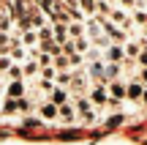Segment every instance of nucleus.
<instances>
[{
	"mask_svg": "<svg viewBox=\"0 0 147 145\" xmlns=\"http://www.w3.org/2000/svg\"><path fill=\"white\" fill-rule=\"evenodd\" d=\"M101 27H104V36L109 38L112 44H123L128 38V33L123 30V27H117V25H112V22H106V19H101Z\"/></svg>",
	"mask_w": 147,
	"mask_h": 145,
	"instance_id": "obj_1",
	"label": "nucleus"
},
{
	"mask_svg": "<svg viewBox=\"0 0 147 145\" xmlns=\"http://www.w3.org/2000/svg\"><path fill=\"white\" fill-rule=\"evenodd\" d=\"M104 60L106 63H123V60H125V49H123L120 44H109L106 52H104Z\"/></svg>",
	"mask_w": 147,
	"mask_h": 145,
	"instance_id": "obj_2",
	"label": "nucleus"
},
{
	"mask_svg": "<svg viewBox=\"0 0 147 145\" xmlns=\"http://www.w3.org/2000/svg\"><path fill=\"white\" fill-rule=\"evenodd\" d=\"M109 19H112V25L123 27V30L128 33V27H131V19H128V14H125V11H120V8H112V11H109Z\"/></svg>",
	"mask_w": 147,
	"mask_h": 145,
	"instance_id": "obj_3",
	"label": "nucleus"
},
{
	"mask_svg": "<svg viewBox=\"0 0 147 145\" xmlns=\"http://www.w3.org/2000/svg\"><path fill=\"white\" fill-rule=\"evenodd\" d=\"M49 101L55 104V107H63V104H68V91L65 88H52V93H49Z\"/></svg>",
	"mask_w": 147,
	"mask_h": 145,
	"instance_id": "obj_4",
	"label": "nucleus"
},
{
	"mask_svg": "<svg viewBox=\"0 0 147 145\" xmlns=\"http://www.w3.org/2000/svg\"><path fill=\"white\" fill-rule=\"evenodd\" d=\"M8 58L14 60V63H25V60H27V49L22 47L19 41H16V44H11V49H8Z\"/></svg>",
	"mask_w": 147,
	"mask_h": 145,
	"instance_id": "obj_5",
	"label": "nucleus"
},
{
	"mask_svg": "<svg viewBox=\"0 0 147 145\" xmlns=\"http://www.w3.org/2000/svg\"><path fill=\"white\" fill-rule=\"evenodd\" d=\"M5 96H8V99H22V96H25V85H22V80H11L8 88H5Z\"/></svg>",
	"mask_w": 147,
	"mask_h": 145,
	"instance_id": "obj_6",
	"label": "nucleus"
},
{
	"mask_svg": "<svg viewBox=\"0 0 147 145\" xmlns=\"http://www.w3.org/2000/svg\"><path fill=\"white\" fill-rule=\"evenodd\" d=\"M57 120H63V123H74V120H76V110H74L71 104L57 107Z\"/></svg>",
	"mask_w": 147,
	"mask_h": 145,
	"instance_id": "obj_7",
	"label": "nucleus"
},
{
	"mask_svg": "<svg viewBox=\"0 0 147 145\" xmlns=\"http://www.w3.org/2000/svg\"><path fill=\"white\" fill-rule=\"evenodd\" d=\"M106 91L104 88H93V91H90V104H93V107H104L106 104Z\"/></svg>",
	"mask_w": 147,
	"mask_h": 145,
	"instance_id": "obj_8",
	"label": "nucleus"
},
{
	"mask_svg": "<svg viewBox=\"0 0 147 145\" xmlns=\"http://www.w3.org/2000/svg\"><path fill=\"white\" fill-rule=\"evenodd\" d=\"M38 112H41L44 120H57V107H55L52 101H44L41 107H38Z\"/></svg>",
	"mask_w": 147,
	"mask_h": 145,
	"instance_id": "obj_9",
	"label": "nucleus"
},
{
	"mask_svg": "<svg viewBox=\"0 0 147 145\" xmlns=\"http://www.w3.org/2000/svg\"><path fill=\"white\" fill-rule=\"evenodd\" d=\"M0 112H3V115H14V112H19V101L5 96L3 101H0Z\"/></svg>",
	"mask_w": 147,
	"mask_h": 145,
	"instance_id": "obj_10",
	"label": "nucleus"
},
{
	"mask_svg": "<svg viewBox=\"0 0 147 145\" xmlns=\"http://www.w3.org/2000/svg\"><path fill=\"white\" fill-rule=\"evenodd\" d=\"M38 71H41V66H38L36 58H27L25 63H22V74H25V77H36Z\"/></svg>",
	"mask_w": 147,
	"mask_h": 145,
	"instance_id": "obj_11",
	"label": "nucleus"
},
{
	"mask_svg": "<svg viewBox=\"0 0 147 145\" xmlns=\"http://www.w3.org/2000/svg\"><path fill=\"white\" fill-rule=\"evenodd\" d=\"M84 88H87L84 74H71V91L74 93H84Z\"/></svg>",
	"mask_w": 147,
	"mask_h": 145,
	"instance_id": "obj_12",
	"label": "nucleus"
},
{
	"mask_svg": "<svg viewBox=\"0 0 147 145\" xmlns=\"http://www.w3.org/2000/svg\"><path fill=\"white\" fill-rule=\"evenodd\" d=\"M84 36V22H68V38H82Z\"/></svg>",
	"mask_w": 147,
	"mask_h": 145,
	"instance_id": "obj_13",
	"label": "nucleus"
},
{
	"mask_svg": "<svg viewBox=\"0 0 147 145\" xmlns=\"http://www.w3.org/2000/svg\"><path fill=\"white\" fill-rule=\"evenodd\" d=\"M142 93H144V91H142V85H136V82H131V85L125 88V96H128V99H134V101H139V99H142Z\"/></svg>",
	"mask_w": 147,
	"mask_h": 145,
	"instance_id": "obj_14",
	"label": "nucleus"
},
{
	"mask_svg": "<svg viewBox=\"0 0 147 145\" xmlns=\"http://www.w3.org/2000/svg\"><path fill=\"white\" fill-rule=\"evenodd\" d=\"M120 77V63H109L104 69V80H117Z\"/></svg>",
	"mask_w": 147,
	"mask_h": 145,
	"instance_id": "obj_15",
	"label": "nucleus"
},
{
	"mask_svg": "<svg viewBox=\"0 0 147 145\" xmlns=\"http://www.w3.org/2000/svg\"><path fill=\"white\" fill-rule=\"evenodd\" d=\"M11 27H14V22H11V14L0 11V33H11Z\"/></svg>",
	"mask_w": 147,
	"mask_h": 145,
	"instance_id": "obj_16",
	"label": "nucleus"
},
{
	"mask_svg": "<svg viewBox=\"0 0 147 145\" xmlns=\"http://www.w3.org/2000/svg\"><path fill=\"white\" fill-rule=\"evenodd\" d=\"M90 77L104 80V63H101V60H90Z\"/></svg>",
	"mask_w": 147,
	"mask_h": 145,
	"instance_id": "obj_17",
	"label": "nucleus"
},
{
	"mask_svg": "<svg viewBox=\"0 0 147 145\" xmlns=\"http://www.w3.org/2000/svg\"><path fill=\"white\" fill-rule=\"evenodd\" d=\"M55 77H57V69H55V66H44V69L38 71V80H52L55 82Z\"/></svg>",
	"mask_w": 147,
	"mask_h": 145,
	"instance_id": "obj_18",
	"label": "nucleus"
},
{
	"mask_svg": "<svg viewBox=\"0 0 147 145\" xmlns=\"http://www.w3.org/2000/svg\"><path fill=\"white\" fill-rule=\"evenodd\" d=\"M112 96H115V101H123V99H125V88L120 85V82H112Z\"/></svg>",
	"mask_w": 147,
	"mask_h": 145,
	"instance_id": "obj_19",
	"label": "nucleus"
},
{
	"mask_svg": "<svg viewBox=\"0 0 147 145\" xmlns=\"http://www.w3.org/2000/svg\"><path fill=\"white\" fill-rule=\"evenodd\" d=\"M71 44H74V49H76L79 55H82V52H87V49H90V41H87L84 36H82V38H74Z\"/></svg>",
	"mask_w": 147,
	"mask_h": 145,
	"instance_id": "obj_20",
	"label": "nucleus"
},
{
	"mask_svg": "<svg viewBox=\"0 0 147 145\" xmlns=\"http://www.w3.org/2000/svg\"><path fill=\"white\" fill-rule=\"evenodd\" d=\"M52 66H55V69H60V71H65V69H68V58H65V55H55V60H52Z\"/></svg>",
	"mask_w": 147,
	"mask_h": 145,
	"instance_id": "obj_21",
	"label": "nucleus"
},
{
	"mask_svg": "<svg viewBox=\"0 0 147 145\" xmlns=\"http://www.w3.org/2000/svg\"><path fill=\"white\" fill-rule=\"evenodd\" d=\"M109 3L106 0H95V14H101V16H109Z\"/></svg>",
	"mask_w": 147,
	"mask_h": 145,
	"instance_id": "obj_22",
	"label": "nucleus"
},
{
	"mask_svg": "<svg viewBox=\"0 0 147 145\" xmlns=\"http://www.w3.org/2000/svg\"><path fill=\"white\" fill-rule=\"evenodd\" d=\"M11 66H14V60H11L8 55H0V74H8Z\"/></svg>",
	"mask_w": 147,
	"mask_h": 145,
	"instance_id": "obj_23",
	"label": "nucleus"
},
{
	"mask_svg": "<svg viewBox=\"0 0 147 145\" xmlns=\"http://www.w3.org/2000/svg\"><path fill=\"white\" fill-rule=\"evenodd\" d=\"M5 77H8V80H22V77H25V74H22V66H11V69H8V74H5Z\"/></svg>",
	"mask_w": 147,
	"mask_h": 145,
	"instance_id": "obj_24",
	"label": "nucleus"
},
{
	"mask_svg": "<svg viewBox=\"0 0 147 145\" xmlns=\"http://www.w3.org/2000/svg\"><path fill=\"white\" fill-rule=\"evenodd\" d=\"M22 126H25V129H38V126H41V120L33 118V115H27V118L22 120Z\"/></svg>",
	"mask_w": 147,
	"mask_h": 145,
	"instance_id": "obj_25",
	"label": "nucleus"
},
{
	"mask_svg": "<svg viewBox=\"0 0 147 145\" xmlns=\"http://www.w3.org/2000/svg\"><path fill=\"white\" fill-rule=\"evenodd\" d=\"M125 58H139V44H136V41H131V44L125 47Z\"/></svg>",
	"mask_w": 147,
	"mask_h": 145,
	"instance_id": "obj_26",
	"label": "nucleus"
},
{
	"mask_svg": "<svg viewBox=\"0 0 147 145\" xmlns=\"http://www.w3.org/2000/svg\"><path fill=\"white\" fill-rule=\"evenodd\" d=\"M16 101H19V112H30V110H33V101H30V99L22 96V99H16Z\"/></svg>",
	"mask_w": 147,
	"mask_h": 145,
	"instance_id": "obj_27",
	"label": "nucleus"
},
{
	"mask_svg": "<svg viewBox=\"0 0 147 145\" xmlns=\"http://www.w3.org/2000/svg\"><path fill=\"white\" fill-rule=\"evenodd\" d=\"M82 3V14L87 11V14H95V0H79Z\"/></svg>",
	"mask_w": 147,
	"mask_h": 145,
	"instance_id": "obj_28",
	"label": "nucleus"
},
{
	"mask_svg": "<svg viewBox=\"0 0 147 145\" xmlns=\"http://www.w3.org/2000/svg\"><path fill=\"white\" fill-rule=\"evenodd\" d=\"M134 22L136 25H147V11H134Z\"/></svg>",
	"mask_w": 147,
	"mask_h": 145,
	"instance_id": "obj_29",
	"label": "nucleus"
},
{
	"mask_svg": "<svg viewBox=\"0 0 147 145\" xmlns=\"http://www.w3.org/2000/svg\"><path fill=\"white\" fill-rule=\"evenodd\" d=\"M139 63H142V66H144V69H147V47L142 49V55H139Z\"/></svg>",
	"mask_w": 147,
	"mask_h": 145,
	"instance_id": "obj_30",
	"label": "nucleus"
},
{
	"mask_svg": "<svg viewBox=\"0 0 147 145\" xmlns=\"http://www.w3.org/2000/svg\"><path fill=\"white\" fill-rule=\"evenodd\" d=\"M139 77H142V80L147 82V69H142V74H139Z\"/></svg>",
	"mask_w": 147,
	"mask_h": 145,
	"instance_id": "obj_31",
	"label": "nucleus"
},
{
	"mask_svg": "<svg viewBox=\"0 0 147 145\" xmlns=\"http://www.w3.org/2000/svg\"><path fill=\"white\" fill-rule=\"evenodd\" d=\"M120 3H125V5H131V8H134V0H120Z\"/></svg>",
	"mask_w": 147,
	"mask_h": 145,
	"instance_id": "obj_32",
	"label": "nucleus"
},
{
	"mask_svg": "<svg viewBox=\"0 0 147 145\" xmlns=\"http://www.w3.org/2000/svg\"><path fill=\"white\" fill-rule=\"evenodd\" d=\"M142 101H144V104H147V91H144V93H142Z\"/></svg>",
	"mask_w": 147,
	"mask_h": 145,
	"instance_id": "obj_33",
	"label": "nucleus"
},
{
	"mask_svg": "<svg viewBox=\"0 0 147 145\" xmlns=\"http://www.w3.org/2000/svg\"><path fill=\"white\" fill-rule=\"evenodd\" d=\"M3 93H5V88H3V82H0V96H3Z\"/></svg>",
	"mask_w": 147,
	"mask_h": 145,
	"instance_id": "obj_34",
	"label": "nucleus"
},
{
	"mask_svg": "<svg viewBox=\"0 0 147 145\" xmlns=\"http://www.w3.org/2000/svg\"><path fill=\"white\" fill-rule=\"evenodd\" d=\"M106 3H115V0H106ZM117 3H120V0H117Z\"/></svg>",
	"mask_w": 147,
	"mask_h": 145,
	"instance_id": "obj_35",
	"label": "nucleus"
}]
</instances>
